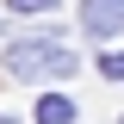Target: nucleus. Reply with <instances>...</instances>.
<instances>
[{
	"label": "nucleus",
	"mask_w": 124,
	"mask_h": 124,
	"mask_svg": "<svg viewBox=\"0 0 124 124\" xmlns=\"http://www.w3.org/2000/svg\"><path fill=\"white\" fill-rule=\"evenodd\" d=\"M6 68L19 81H62V75H75V50L56 37H19L6 50Z\"/></svg>",
	"instance_id": "f257e3e1"
},
{
	"label": "nucleus",
	"mask_w": 124,
	"mask_h": 124,
	"mask_svg": "<svg viewBox=\"0 0 124 124\" xmlns=\"http://www.w3.org/2000/svg\"><path fill=\"white\" fill-rule=\"evenodd\" d=\"M81 25H87L93 37L124 31V0H81Z\"/></svg>",
	"instance_id": "f03ea898"
},
{
	"label": "nucleus",
	"mask_w": 124,
	"mask_h": 124,
	"mask_svg": "<svg viewBox=\"0 0 124 124\" xmlns=\"http://www.w3.org/2000/svg\"><path fill=\"white\" fill-rule=\"evenodd\" d=\"M31 118H37V124H75V99H62V93H44Z\"/></svg>",
	"instance_id": "7ed1b4c3"
},
{
	"label": "nucleus",
	"mask_w": 124,
	"mask_h": 124,
	"mask_svg": "<svg viewBox=\"0 0 124 124\" xmlns=\"http://www.w3.org/2000/svg\"><path fill=\"white\" fill-rule=\"evenodd\" d=\"M99 75H106V81H124V50H106V56H99Z\"/></svg>",
	"instance_id": "20e7f679"
},
{
	"label": "nucleus",
	"mask_w": 124,
	"mask_h": 124,
	"mask_svg": "<svg viewBox=\"0 0 124 124\" xmlns=\"http://www.w3.org/2000/svg\"><path fill=\"white\" fill-rule=\"evenodd\" d=\"M6 6H13V13H50L56 0H6Z\"/></svg>",
	"instance_id": "39448f33"
},
{
	"label": "nucleus",
	"mask_w": 124,
	"mask_h": 124,
	"mask_svg": "<svg viewBox=\"0 0 124 124\" xmlns=\"http://www.w3.org/2000/svg\"><path fill=\"white\" fill-rule=\"evenodd\" d=\"M0 124H19V118H6V112H0Z\"/></svg>",
	"instance_id": "423d86ee"
}]
</instances>
